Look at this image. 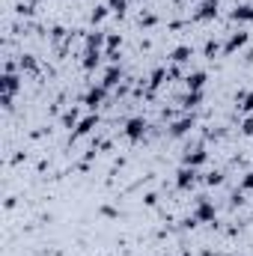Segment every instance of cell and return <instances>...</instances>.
Instances as JSON below:
<instances>
[{
    "label": "cell",
    "mask_w": 253,
    "mask_h": 256,
    "mask_svg": "<svg viewBox=\"0 0 253 256\" xmlns=\"http://www.w3.org/2000/svg\"><path fill=\"white\" fill-rule=\"evenodd\" d=\"M218 9H220V0H200V6H196V12L190 18L194 21H212L218 15Z\"/></svg>",
    "instance_id": "cell-1"
},
{
    "label": "cell",
    "mask_w": 253,
    "mask_h": 256,
    "mask_svg": "<svg viewBox=\"0 0 253 256\" xmlns=\"http://www.w3.org/2000/svg\"><path fill=\"white\" fill-rule=\"evenodd\" d=\"M194 218H196V224H212L214 218H218V212H214V206L202 196V200H196V208H194Z\"/></svg>",
    "instance_id": "cell-2"
},
{
    "label": "cell",
    "mask_w": 253,
    "mask_h": 256,
    "mask_svg": "<svg viewBox=\"0 0 253 256\" xmlns=\"http://www.w3.org/2000/svg\"><path fill=\"white\" fill-rule=\"evenodd\" d=\"M146 128H149V122L143 116H131L126 122V137L128 140H143L146 137Z\"/></svg>",
    "instance_id": "cell-3"
},
{
    "label": "cell",
    "mask_w": 253,
    "mask_h": 256,
    "mask_svg": "<svg viewBox=\"0 0 253 256\" xmlns=\"http://www.w3.org/2000/svg\"><path fill=\"white\" fill-rule=\"evenodd\" d=\"M194 185H196V170L182 164V167L176 170V188H179V191H190Z\"/></svg>",
    "instance_id": "cell-4"
},
{
    "label": "cell",
    "mask_w": 253,
    "mask_h": 256,
    "mask_svg": "<svg viewBox=\"0 0 253 256\" xmlns=\"http://www.w3.org/2000/svg\"><path fill=\"white\" fill-rule=\"evenodd\" d=\"M248 42H250V33L238 30V33H232V36L226 39V45H224V54H226V57H232V54H236V51H242Z\"/></svg>",
    "instance_id": "cell-5"
},
{
    "label": "cell",
    "mask_w": 253,
    "mask_h": 256,
    "mask_svg": "<svg viewBox=\"0 0 253 256\" xmlns=\"http://www.w3.org/2000/svg\"><path fill=\"white\" fill-rule=\"evenodd\" d=\"M206 161H208V152H206L202 146H196V149H185V155H182V164H185V167H194V170L202 167Z\"/></svg>",
    "instance_id": "cell-6"
},
{
    "label": "cell",
    "mask_w": 253,
    "mask_h": 256,
    "mask_svg": "<svg viewBox=\"0 0 253 256\" xmlns=\"http://www.w3.org/2000/svg\"><path fill=\"white\" fill-rule=\"evenodd\" d=\"M104 98H108V86H104V84H98V86H92V90L84 96V104H86L90 110H96L98 104H104Z\"/></svg>",
    "instance_id": "cell-7"
},
{
    "label": "cell",
    "mask_w": 253,
    "mask_h": 256,
    "mask_svg": "<svg viewBox=\"0 0 253 256\" xmlns=\"http://www.w3.org/2000/svg\"><path fill=\"white\" fill-rule=\"evenodd\" d=\"M194 128H196V120L188 114V116H182V120H176V122L170 126V137H185V134H190Z\"/></svg>",
    "instance_id": "cell-8"
},
{
    "label": "cell",
    "mask_w": 253,
    "mask_h": 256,
    "mask_svg": "<svg viewBox=\"0 0 253 256\" xmlns=\"http://www.w3.org/2000/svg\"><path fill=\"white\" fill-rule=\"evenodd\" d=\"M92 128H98V114H90V116H84V120L78 122V128L72 131V140H78V137H86Z\"/></svg>",
    "instance_id": "cell-9"
},
{
    "label": "cell",
    "mask_w": 253,
    "mask_h": 256,
    "mask_svg": "<svg viewBox=\"0 0 253 256\" xmlns=\"http://www.w3.org/2000/svg\"><path fill=\"white\" fill-rule=\"evenodd\" d=\"M0 90H3V96H15V92L21 90V78H18L15 72H6L3 80H0Z\"/></svg>",
    "instance_id": "cell-10"
},
{
    "label": "cell",
    "mask_w": 253,
    "mask_h": 256,
    "mask_svg": "<svg viewBox=\"0 0 253 256\" xmlns=\"http://www.w3.org/2000/svg\"><path fill=\"white\" fill-rule=\"evenodd\" d=\"M120 80H122V66L110 63L108 66V72H104V80H102V84H104L108 90H114V86H120Z\"/></svg>",
    "instance_id": "cell-11"
},
{
    "label": "cell",
    "mask_w": 253,
    "mask_h": 256,
    "mask_svg": "<svg viewBox=\"0 0 253 256\" xmlns=\"http://www.w3.org/2000/svg\"><path fill=\"white\" fill-rule=\"evenodd\" d=\"M232 21H242V24H253V3H242L230 12Z\"/></svg>",
    "instance_id": "cell-12"
},
{
    "label": "cell",
    "mask_w": 253,
    "mask_h": 256,
    "mask_svg": "<svg viewBox=\"0 0 253 256\" xmlns=\"http://www.w3.org/2000/svg\"><path fill=\"white\" fill-rule=\"evenodd\" d=\"M206 80H208L206 72H190L188 78H185V86H188L190 92H196V90H206Z\"/></svg>",
    "instance_id": "cell-13"
},
{
    "label": "cell",
    "mask_w": 253,
    "mask_h": 256,
    "mask_svg": "<svg viewBox=\"0 0 253 256\" xmlns=\"http://www.w3.org/2000/svg\"><path fill=\"white\" fill-rule=\"evenodd\" d=\"M80 63H84V68H86V72L98 68V63H102V51H98V48H86V51H84V60H80Z\"/></svg>",
    "instance_id": "cell-14"
},
{
    "label": "cell",
    "mask_w": 253,
    "mask_h": 256,
    "mask_svg": "<svg viewBox=\"0 0 253 256\" xmlns=\"http://www.w3.org/2000/svg\"><path fill=\"white\" fill-rule=\"evenodd\" d=\"M167 74H170V72H167L164 66H158V68L152 72V78H149V96H152V92H155V90H158L164 80H167Z\"/></svg>",
    "instance_id": "cell-15"
},
{
    "label": "cell",
    "mask_w": 253,
    "mask_h": 256,
    "mask_svg": "<svg viewBox=\"0 0 253 256\" xmlns=\"http://www.w3.org/2000/svg\"><path fill=\"white\" fill-rule=\"evenodd\" d=\"M190 57H194V48H190V45H179V48H173V54H170V60H173V63H188Z\"/></svg>",
    "instance_id": "cell-16"
},
{
    "label": "cell",
    "mask_w": 253,
    "mask_h": 256,
    "mask_svg": "<svg viewBox=\"0 0 253 256\" xmlns=\"http://www.w3.org/2000/svg\"><path fill=\"white\" fill-rule=\"evenodd\" d=\"M236 104H238L242 114H253V92H244V90H242V92L236 96Z\"/></svg>",
    "instance_id": "cell-17"
},
{
    "label": "cell",
    "mask_w": 253,
    "mask_h": 256,
    "mask_svg": "<svg viewBox=\"0 0 253 256\" xmlns=\"http://www.w3.org/2000/svg\"><path fill=\"white\" fill-rule=\"evenodd\" d=\"M108 42V33H98V30H92L90 36H86V48H98L102 51V45Z\"/></svg>",
    "instance_id": "cell-18"
},
{
    "label": "cell",
    "mask_w": 253,
    "mask_h": 256,
    "mask_svg": "<svg viewBox=\"0 0 253 256\" xmlns=\"http://www.w3.org/2000/svg\"><path fill=\"white\" fill-rule=\"evenodd\" d=\"M200 102H202V90H196V92H190V90H188V96L182 98V108H185V110H190V108H200Z\"/></svg>",
    "instance_id": "cell-19"
},
{
    "label": "cell",
    "mask_w": 253,
    "mask_h": 256,
    "mask_svg": "<svg viewBox=\"0 0 253 256\" xmlns=\"http://www.w3.org/2000/svg\"><path fill=\"white\" fill-rule=\"evenodd\" d=\"M78 116H80V110H78V108H68V110L63 114V126L68 128V131H72V128H78V122H80Z\"/></svg>",
    "instance_id": "cell-20"
},
{
    "label": "cell",
    "mask_w": 253,
    "mask_h": 256,
    "mask_svg": "<svg viewBox=\"0 0 253 256\" xmlns=\"http://www.w3.org/2000/svg\"><path fill=\"white\" fill-rule=\"evenodd\" d=\"M108 9H110V12H116V15L122 18V15L128 12V0H108Z\"/></svg>",
    "instance_id": "cell-21"
},
{
    "label": "cell",
    "mask_w": 253,
    "mask_h": 256,
    "mask_svg": "<svg viewBox=\"0 0 253 256\" xmlns=\"http://www.w3.org/2000/svg\"><path fill=\"white\" fill-rule=\"evenodd\" d=\"M220 51H224V48H220V45H218L214 39H208V42L202 45V54H206L208 60H214V54H220Z\"/></svg>",
    "instance_id": "cell-22"
},
{
    "label": "cell",
    "mask_w": 253,
    "mask_h": 256,
    "mask_svg": "<svg viewBox=\"0 0 253 256\" xmlns=\"http://www.w3.org/2000/svg\"><path fill=\"white\" fill-rule=\"evenodd\" d=\"M108 12H110L108 6H96V9H92V15H90V18H92V24H102V21L108 18Z\"/></svg>",
    "instance_id": "cell-23"
},
{
    "label": "cell",
    "mask_w": 253,
    "mask_h": 256,
    "mask_svg": "<svg viewBox=\"0 0 253 256\" xmlns=\"http://www.w3.org/2000/svg\"><path fill=\"white\" fill-rule=\"evenodd\" d=\"M21 72H30V74H36V72H39V63H36L33 57H21Z\"/></svg>",
    "instance_id": "cell-24"
},
{
    "label": "cell",
    "mask_w": 253,
    "mask_h": 256,
    "mask_svg": "<svg viewBox=\"0 0 253 256\" xmlns=\"http://www.w3.org/2000/svg\"><path fill=\"white\" fill-rule=\"evenodd\" d=\"M220 182H224V173H220V170H214V173L206 176V185H208V188H218Z\"/></svg>",
    "instance_id": "cell-25"
},
{
    "label": "cell",
    "mask_w": 253,
    "mask_h": 256,
    "mask_svg": "<svg viewBox=\"0 0 253 256\" xmlns=\"http://www.w3.org/2000/svg\"><path fill=\"white\" fill-rule=\"evenodd\" d=\"M242 134L244 137H253V114H248V120L242 122Z\"/></svg>",
    "instance_id": "cell-26"
},
{
    "label": "cell",
    "mask_w": 253,
    "mask_h": 256,
    "mask_svg": "<svg viewBox=\"0 0 253 256\" xmlns=\"http://www.w3.org/2000/svg\"><path fill=\"white\" fill-rule=\"evenodd\" d=\"M242 191H253V170L250 173H244V179H242Z\"/></svg>",
    "instance_id": "cell-27"
},
{
    "label": "cell",
    "mask_w": 253,
    "mask_h": 256,
    "mask_svg": "<svg viewBox=\"0 0 253 256\" xmlns=\"http://www.w3.org/2000/svg\"><path fill=\"white\" fill-rule=\"evenodd\" d=\"M140 24H143V27H152V24H155V15H149V12L140 15Z\"/></svg>",
    "instance_id": "cell-28"
},
{
    "label": "cell",
    "mask_w": 253,
    "mask_h": 256,
    "mask_svg": "<svg viewBox=\"0 0 253 256\" xmlns=\"http://www.w3.org/2000/svg\"><path fill=\"white\" fill-rule=\"evenodd\" d=\"M143 202H146V206H155V202H158V194H146Z\"/></svg>",
    "instance_id": "cell-29"
},
{
    "label": "cell",
    "mask_w": 253,
    "mask_h": 256,
    "mask_svg": "<svg viewBox=\"0 0 253 256\" xmlns=\"http://www.w3.org/2000/svg\"><path fill=\"white\" fill-rule=\"evenodd\" d=\"M102 214H104V218H116V208H110V206H104V208H102Z\"/></svg>",
    "instance_id": "cell-30"
},
{
    "label": "cell",
    "mask_w": 253,
    "mask_h": 256,
    "mask_svg": "<svg viewBox=\"0 0 253 256\" xmlns=\"http://www.w3.org/2000/svg\"><path fill=\"white\" fill-rule=\"evenodd\" d=\"M63 33H66L63 27H54V30H51V39H60V36H63Z\"/></svg>",
    "instance_id": "cell-31"
},
{
    "label": "cell",
    "mask_w": 253,
    "mask_h": 256,
    "mask_svg": "<svg viewBox=\"0 0 253 256\" xmlns=\"http://www.w3.org/2000/svg\"><path fill=\"white\" fill-rule=\"evenodd\" d=\"M244 60H248V63H253V48L248 51V57H244Z\"/></svg>",
    "instance_id": "cell-32"
}]
</instances>
